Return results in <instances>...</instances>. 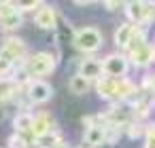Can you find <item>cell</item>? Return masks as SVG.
I'll return each mask as SVG.
<instances>
[{"label":"cell","mask_w":155,"mask_h":148,"mask_svg":"<svg viewBox=\"0 0 155 148\" xmlns=\"http://www.w3.org/2000/svg\"><path fill=\"white\" fill-rule=\"evenodd\" d=\"M87 127L83 131V146L85 148H96V146H102L106 142V125H96L91 118H85Z\"/></svg>","instance_id":"obj_8"},{"label":"cell","mask_w":155,"mask_h":148,"mask_svg":"<svg viewBox=\"0 0 155 148\" xmlns=\"http://www.w3.org/2000/svg\"><path fill=\"white\" fill-rule=\"evenodd\" d=\"M17 83L11 78V76H7V78H0V102H9V99H13L15 95H17Z\"/></svg>","instance_id":"obj_17"},{"label":"cell","mask_w":155,"mask_h":148,"mask_svg":"<svg viewBox=\"0 0 155 148\" xmlns=\"http://www.w3.org/2000/svg\"><path fill=\"white\" fill-rule=\"evenodd\" d=\"M125 129H127L130 137H138V135H142V133H144V125H142V121H132Z\"/></svg>","instance_id":"obj_20"},{"label":"cell","mask_w":155,"mask_h":148,"mask_svg":"<svg viewBox=\"0 0 155 148\" xmlns=\"http://www.w3.org/2000/svg\"><path fill=\"white\" fill-rule=\"evenodd\" d=\"M17 5V9L24 13V11H38L41 9V2L38 0H30V2H15Z\"/></svg>","instance_id":"obj_22"},{"label":"cell","mask_w":155,"mask_h":148,"mask_svg":"<svg viewBox=\"0 0 155 148\" xmlns=\"http://www.w3.org/2000/svg\"><path fill=\"white\" fill-rule=\"evenodd\" d=\"M24 24V13L17 9L15 2H7L5 11L0 13V30L2 32H13L17 28H21Z\"/></svg>","instance_id":"obj_6"},{"label":"cell","mask_w":155,"mask_h":148,"mask_svg":"<svg viewBox=\"0 0 155 148\" xmlns=\"http://www.w3.org/2000/svg\"><path fill=\"white\" fill-rule=\"evenodd\" d=\"M74 5H79V7H87V5H91V0H77Z\"/></svg>","instance_id":"obj_27"},{"label":"cell","mask_w":155,"mask_h":148,"mask_svg":"<svg viewBox=\"0 0 155 148\" xmlns=\"http://www.w3.org/2000/svg\"><path fill=\"white\" fill-rule=\"evenodd\" d=\"M77 74L85 76V78H89V80H100V78L104 76V66H102V61L96 59V57H85V59H81Z\"/></svg>","instance_id":"obj_11"},{"label":"cell","mask_w":155,"mask_h":148,"mask_svg":"<svg viewBox=\"0 0 155 148\" xmlns=\"http://www.w3.org/2000/svg\"><path fill=\"white\" fill-rule=\"evenodd\" d=\"M125 15H127V21L132 26H147L149 24V7L147 2H140V0H132V2H125Z\"/></svg>","instance_id":"obj_10"},{"label":"cell","mask_w":155,"mask_h":148,"mask_svg":"<svg viewBox=\"0 0 155 148\" xmlns=\"http://www.w3.org/2000/svg\"><path fill=\"white\" fill-rule=\"evenodd\" d=\"M34 24L41 30H51L58 26V13L49 5H41V9L34 13Z\"/></svg>","instance_id":"obj_13"},{"label":"cell","mask_w":155,"mask_h":148,"mask_svg":"<svg viewBox=\"0 0 155 148\" xmlns=\"http://www.w3.org/2000/svg\"><path fill=\"white\" fill-rule=\"evenodd\" d=\"M5 7H7V2H2V0H0V13L5 11Z\"/></svg>","instance_id":"obj_29"},{"label":"cell","mask_w":155,"mask_h":148,"mask_svg":"<svg viewBox=\"0 0 155 148\" xmlns=\"http://www.w3.org/2000/svg\"><path fill=\"white\" fill-rule=\"evenodd\" d=\"M55 127H58V123H55V118L49 112H45V110L43 112H36L34 114V125H32V137L34 140H41V137L58 131Z\"/></svg>","instance_id":"obj_9"},{"label":"cell","mask_w":155,"mask_h":148,"mask_svg":"<svg viewBox=\"0 0 155 148\" xmlns=\"http://www.w3.org/2000/svg\"><path fill=\"white\" fill-rule=\"evenodd\" d=\"M53 148H70V146H68V144H66V142H64V140H62V142H58V144H55V146H53Z\"/></svg>","instance_id":"obj_28"},{"label":"cell","mask_w":155,"mask_h":148,"mask_svg":"<svg viewBox=\"0 0 155 148\" xmlns=\"http://www.w3.org/2000/svg\"><path fill=\"white\" fill-rule=\"evenodd\" d=\"M13 70H15V64H11L9 59H5L2 55H0V78L11 76V74H13Z\"/></svg>","instance_id":"obj_19"},{"label":"cell","mask_w":155,"mask_h":148,"mask_svg":"<svg viewBox=\"0 0 155 148\" xmlns=\"http://www.w3.org/2000/svg\"><path fill=\"white\" fill-rule=\"evenodd\" d=\"M134 34H136V26H132L130 21L123 24V26H119L117 32H115V43H117V47L127 49L130 43H132V38H134Z\"/></svg>","instance_id":"obj_15"},{"label":"cell","mask_w":155,"mask_h":148,"mask_svg":"<svg viewBox=\"0 0 155 148\" xmlns=\"http://www.w3.org/2000/svg\"><path fill=\"white\" fill-rule=\"evenodd\" d=\"M147 7H149V24H151L155 21V2H147Z\"/></svg>","instance_id":"obj_25"},{"label":"cell","mask_w":155,"mask_h":148,"mask_svg":"<svg viewBox=\"0 0 155 148\" xmlns=\"http://www.w3.org/2000/svg\"><path fill=\"white\" fill-rule=\"evenodd\" d=\"M102 66H104V74L106 76H110V78H125V74L130 70V59H127V55L113 53V55L104 57Z\"/></svg>","instance_id":"obj_5"},{"label":"cell","mask_w":155,"mask_h":148,"mask_svg":"<svg viewBox=\"0 0 155 148\" xmlns=\"http://www.w3.org/2000/svg\"><path fill=\"white\" fill-rule=\"evenodd\" d=\"M119 80L121 78H110V76H102L100 80H96L98 95L104 97V99L119 102Z\"/></svg>","instance_id":"obj_12"},{"label":"cell","mask_w":155,"mask_h":148,"mask_svg":"<svg viewBox=\"0 0 155 148\" xmlns=\"http://www.w3.org/2000/svg\"><path fill=\"white\" fill-rule=\"evenodd\" d=\"M72 40H74V47L79 51H83V53H96L102 47V40L104 38H102V32L98 28L85 26V28H81V30L74 32Z\"/></svg>","instance_id":"obj_1"},{"label":"cell","mask_w":155,"mask_h":148,"mask_svg":"<svg viewBox=\"0 0 155 148\" xmlns=\"http://www.w3.org/2000/svg\"><path fill=\"white\" fill-rule=\"evenodd\" d=\"M144 148H155V125L147 129V137H144Z\"/></svg>","instance_id":"obj_23"},{"label":"cell","mask_w":155,"mask_h":148,"mask_svg":"<svg viewBox=\"0 0 155 148\" xmlns=\"http://www.w3.org/2000/svg\"><path fill=\"white\" fill-rule=\"evenodd\" d=\"M0 55H2L5 59H9L11 64H24L28 57H26V43L21 40V38H15V36H11V38H7L5 43H2V47H0Z\"/></svg>","instance_id":"obj_4"},{"label":"cell","mask_w":155,"mask_h":148,"mask_svg":"<svg viewBox=\"0 0 155 148\" xmlns=\"http://www.w3.org/2000/svg\"><path fill=\"white\" fill-rule=\"evenodd\" d=\"M38 148H43V146H38Z\"/></svg>","instance_id":"obj_31"},{"label":"cell","mask_w":155,"mask_h":148,"mask_svg":"<svg viewBox=\"0 0 155 148\" xmlns=\"http://www.w3.org/2000/svg\"><path fill=\"white\" fill-rule=\"evenodd\" d=\"M32 125H34V114L28 112V110H21L15 118H13V127H15V133H32Z\"/></svg>","instance_id":"obj_16"},{"label":"cell","mask_w":155,"mask_h":148,"mask_svg":"<svg viewBox=\"0 0 155 148\" xmlns=\"http://www.w3.org/2000/svg\"><path fill=\"white\" fill-rule=\"evenodd\" d=\"M79 148H85V146H79Z\"/></svg>","instance_id":"obj_30"},{"label":"cell","mask_w":155,"mask_h":148,"mask_svg":"<svg viewBox=\"0 0 155 148\" xmlns=\"http://www.w3.org/2000/svg\"><path fill=\"white\" fill-rule=\"evenodd\" d=\"M9 148H28V140L21 133H13L9 137Z\"/></svg>","instance_id":"obj_21"},{"label":"cell","mask_w":155,"mask_h":148,"mask_svg":"<svg viewBox=\"0 0 155 148\" xmlns=\"http://www.w3.org/2000/svg\"><path fill=\"white\" fill-rule=\"evenodd\" d=\"M110 127H127L134 118V106H127L123 102H117L104 116H102Z\"/></svg>","instance_id":"obj_3"},{"label":"cell","mask_w":155,"mask_h":148,"mask_svg":"<svg viewBox=\"0 0 155 148\" xmlns=\"http://www.w3.org/2000/svg\"><path fill=\"white\" fill-rule=\"evenodd\" d=\"M119 7H125V5H123V2H113V0L104 2V9H106V11H117Z\"/></svg>","instance_id":"obj_24"},{"label":"cell","mask_w":155,"mask_h":148,"mask_svg":"<svg viewBox=\"0 0 155 148\" xmlns=\"http://www.w3.org/2000/svg\"><path fill=\"white\" fill-rule=\"evenodd\" d=\"M89 87H91V80L85 78V76H81V74H74V76L70 78V83H68V89H70V93H74V95L87 93Z\"/></svg>","instance_id":"obj_18"},{"label":"cell","mask_w":155,"mask_h":148,"mask_svg":"<svg viewBox=\"0 0 155 148\" xmlns=\"http://www.w3.org/2000/svg\"><path fill=\"white\" fill-rule=\"evenodd\" d=\"M127 59H132V64H134V66L144 68V66H149V64H153V61H155V47H151L149 43H144L142 47L134 49L132 53H127Z\"/></svg>","instance_id":"obj_14"},{"label":"cell","mask_w":155,"mask_h":148,"mask_svg":"<svg viewBox=\"0 0 155 148\" xmlns=\"http://www.w3.org/2000/svg\"><path fill=\"white\" fill-rule=\"evenodd\" d=\"M26 95H28V99H30L32 104H45V102L51 99L53 87H51L47 80H43V78H34V80L28 85Z\"/></svg>","instance_id":"obj_7"},{"label":"cell","mask_w":155,"mask_h":148,"mask_svg":"<svg viewBox=\"0 0 155 148\" xmlns=\"http://www.w3.org/2000/svg\"><path fill=\"white\" fill-rule=\"evenodd\" d=\"M147 87H149V89L155 93V74H151V76H149V80H147Z\"/></svg>","instance_id":"obj_26"},{"label":"cell","mask_w":155,"mask_h":148,"mask_svg":"<svg viewBox=\"0 0 155 148\" xmlns=\"http://www.w3.org/2000/svg\"><path fill=\"white\" fill-rule=\"evenodd\" d=\"M55 66H58V59H55L51 53H34V55H30V57L24 61V68H26L28 74L34 76V78L51 74V72L55 70Z\"/></svg>","instance_id":"obj_2"}]
</instances>
